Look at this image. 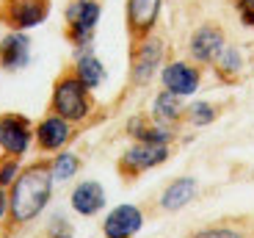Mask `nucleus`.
I'll return each mask as SVG.
<instances>
[{"label": "nucleus", "mask_w": 254, "mask_h": 238, "mask_svg": "<svg viewBox=\"0 0 254 238\" xmlns=\"http://www.w3.org/2000/svg\"><path fill=\"white\" fill-rule=\"evenodd\" d=\"M72 136H75V125L61 119L53 111L33 125V144L39 147V153H47V155H56L61 150H66Z\"/></svg>", "instance_id": "10"}, {"label": "nucleus", "mask_w": 254, "mask_h": 238, "mask_svg": "<svg viewBox=\"0 0 254 238\" xmlns=\"http://www.w3.org/2000/svg\"><path fill=\"white\" fill-rule=\"evenodd\" d=\"M183 108H185L183 97L160 89L158 94H155V100H152V119H155V122H160V125L174 128V125L183 119Z\"/></svg>", "instance_id": "18"}, {"label": "nucleus", "mask_w": 254, "mask_h": 238, "mask_svg": "<svg viewBox=\"0 0 254 238\" xmlns=\"http://www.w3.org/2000/svg\"><path fill=\"white\" fill-rule=\"evenodd\" d=\"M163 56H166V42L158 33L133 42V53H130V83L133 86H146L152 83L155 75L163 70Z\"/></svg>", "instance_id": "4"}, {"label": "nucleus", "mask_w": 254, "mask_h": 238, "mask_svg": "<svg viewBox=\"0 0 254 238\" xmlns=\"http://www.w3.org/2000/svg\"><path fill=\"white\" fill-rule=\"evenodd\" d=\"M72 75H75L89 91H94V89H100V86L105 83V75H108V72H105V64L100 61V56L89 47V50H77L75 53Z\"/></svg>", "instance_id": "16"}, {"label": "nucleus", "mask_w": 254, "mask_h": 238, "mask_svg": "<svg viewBox=\"0 0 254 238\" xmlns=\"http://www.w3.org/2000/svg\"><path fill=\"white\" fill-rule=\"evenodd\" d=\"M224 47H227V33L218 22H202L193 28L188 39V56L199 67H213V61L221 56Z\"/></svg>", "instance_id": "8"}, {"label": "nucleus", "mask_w": 254, "mask_h": 238, "mask_svg": "<svg viewBox=\"0 0 254 238\" xmlns=\"http://www.w3.org/2000/svg\"><path fill=\"white\" fill-rule=\"evenodd\" d=\"M102 17V3L100 0H69L64 8V28H66V39L77 50H89L94 42L97 25Z\"/></svg>", "instance_id": "3"}, {"label": "nucleus", "mask_w": 254, "mask_h": 238, "mask_svg": "<svg viewBox=\"0 0 254 238\" xmlns=\"http://www.w3.org/2000/svg\"><path fill=\"white\" fill-rule=\"evenodd\" d=\"M80 158H77L75 153H66V150H61V153L53 155L50 161V172H53V180L56 183H64V180H72L77 172H80Z\"/></svg>", "instance_id": "21"}, {"label": "nucleus", "mask_w": 254, "mask_h": 238, "mask_svg": "<svg viewBox=\"0 0 254 238\" xmlns=\"http://www.w3.org/2000/svg\"><path fill=\"white\" fill-rule=\"evenodd\" d=\"M218 119V108L207 100H193L183 108V122H188L190 128H207Z\"/></svg>", "instance_id": "20"}, {"label": "nucleus", "mask_w": 254, "mask_h": 238, "mask_svg": "<svg viewBox=\"0 0 254 238\" xmlns=\"http://www.w3.org/2000/svg\"><path fill=\"white\" fill-rule=\"evenodd\" d=\"M31 64V36L28 31H8L0 39V70L19 72Z\"/></svg>", "instance_id": "14"}, {"label": "nucleus", "mask_w": 254, "mask_h": 238, "mask_svg": "<svg viewBox=\"0 0 254 238\" xmlns=\"http://www.w3.org/2000/svg\"><path fill=\"white\" fill-rule=\"evenodd\" d=\"M50 17V0H0V22L8 31H31Z\"/></svg>", "instance_id": "6"}, {"label": "nucleus", "mask_w": 254, "mask_h": 238, "mask_svg": "<svg viewBox=\"0 0 254 238\" xmlns=\"http://www.w3.org/2000/svg\"><path fill=\"white\" fill-rule=\"evenodd\" d=\"M8 219V188L0 186V227L6 225Z\"/></svg>", "instance_id": "26"}, {"label": "nucleus", "mask_w": 254, "mask_h": 238, "mask_svg": "<svg viewBox=\"0 0 254 238\" xmlns=\"http://www.w3.org/2000/svg\"><path fill=\"white\" fill-rule=\"evenodd\" d=\"M127 133L133 136V142H149V144H172L174 128L155 122L152 116H133L127 122Z\"/></svg>", "instance_id": "17"}, {"label": "nucleus", "mask_w": 254, "mask_h": 238, "mask_svg": "<svg viewBox=\"0 0 254 238\" xmlns=\"http://www.w3.org/2000/svg\"><path fill=\"white\" fill-rule=\"evenodd\" d=\"M105 205H108V194H105L100 180H83L69 194V208L83 219H91V216L102 213Z\"/></svg>", "instance_id": "13"}, {"label": "nucleus", "mask_w": 254, "mask_h": 238, "mask_svg": "<svg viewBox=\"0 0 254 238\" xmlns=\"http://www.w3.org/2000/svg\"><path fill=\"white\" fill-rule=\"evenodd\" d=\"M50 111L58 114L61 119L72 125L86 122L94 111V100H91V91L77 80L72 72H64L61 78L53 86V97H50Z\"/></svg>", "instance_id": "2"}, {"label": "nucleus", "mask_w": 254, "mask_h": 238, "mask_svg": "<svg viewBox=\"0 0 254 238\" xmlns=\"http://www.w3.org/2000/svg\"><path fill=\"white\" fill-rule=\"evenodd\" d=\"M196 194H199V180L190 177V174H183V177H174V180L160 191L158 205L163 208L166 213H177L196 200Z\"/></svg>", "instance_id": "15"}, {"label": "nucleus", "mask_w": 254, "mask_h": 238, "mask_svg": "<svg viewBox=\"0 0 254 238\" xmlns=\"http://www.w3.org/2000/svg\"><path fill=\"white\" fill-rule=\"evenodd\" d=\"M190 238H246V233H241L238 227H229V225H213V227L193 233Z\"/></svg>", "instance_id": "24"}, {"label": "nucleus", "mask_w": 254, "mask_h": 238, "mask_svg": "<svg viewBox=\"0 0 254 238\" xmlns=\"http://www.w3.org/2000/svg\"><path fill=\"white\" fill-rule=\"evenodd\" d=\"M45 238H75V227L64 213H53L50 222H47Z\"/></svg>", "instance_id": "22"}, {"label": "nucleus", "mask_w": 254, "mask_h": 238, "mask_svg": "<svg viewBox=\"0 0 254 238\" xmlns=\"http://www.w3.org/2000/svg\"><path fill=\"white\" fill-rule=\"evenodd\" d=\"M172 144H149V142H133L119 155V174L125 180H135L149 169H158L169 161Z\"/></svg>", "instance_id": "5"}, {"label": "nucleus", "mask_w": 254, "mask_h": 238, "mask_svg": "<svg viewBox=\"0 0 254 238\" xmlns=\"http://www.w3.org/2000/svg\"><path fill=\"white\" fill-rule=\"evenodd\" d=\"M33 144V125L25 114L19 111H6L0 114V153L19 158L31 150Z\"/></svg>", "instance_id": "7"}, {"label": "nucleus", "mask_w": 254, "mask_h": 238, "mask_svg": "<svg viewBox=\"0 0 254 238\" xmlns=\"http://www.w3.org/2000/svg\"><path fill=\"white\" fill-rule=\"evenodd\" d=\"M158 78L166 91H172L177 97H190L202 86V67L193 64V61H185V58H177V61L163 64Z\"/></svg>", "instance_id": "9"}, {"label": "nucleus", "mask_w": 254, "mask_h": 238, "mask_svg": "<svg viewBox=\"0 0 254 238\" xmlns=\"http://www.w3.org/2000/svg\"><path fill=\"white\" fill-rule=\"evenodd\" d=\"M19 172H22L19 158H11V155H3V158H0V186L3 188H11V183L17 180Z\"/></svg>", "instance_id": "23"}, {"label": "nucleus", "mask_w": 254, "mask_h": 238, "mask_svg": "<svg viewBox=\"0 0 254 238\" xmlns=\"http://www.w3.org/2000/svg\"><path fill=\"white\" fill-rule=\"evenodd\" d=\"M160 8H163V0H127L125 19H127L130 42H138V39L155 33V25L160 19Z\"/></svg>", "instance_id": "12"}, {"label": "nucleus", "mask_w": 254, "mask_h": 238, "mask_svg": "<svg viewBox=\"0 0 254 238\" xmlns=\"http://www.w3.org/2000/svg\"><path fill=\"white\" fill-rule=\"evenodd\" d=\"M241 70H243V53L232 45L224 47L221 56L213 61V72H216L221 80H235V78L241 75Z\"/></svg>", "instance_id": "19"}, {"label": "nucleus", "mask_w": 254, "mask_h": 238, "mask_svg": "<svg viewBox=\"0 0 254 238\" xmlns=\"http://www.w3.org/2000/svg\"><path fill=\"white\" fill-rule=\"evenodd\" d=\"M53 191H56V180L50 172V161H33L22 166V172L8 188V219L3 225L6 233L36 222L50 205Z\"/></svg>", "instance_id": "1"}, {"label": "nucleus", "mask_w": 254, "mask_h": 238, "mask_svg": "<svg viewBox=\"0 0 254 238\" xmlns=\"http://www.w3.org/2000/svg\"><path fill=\"white\" fill-rule=\"evenodd\" d=\"M144 211L138 205L122 202V205L111 208L102 219V236L105 238H135L144 230Z\"/></svg>", "instance_id": "11"}, {"label": "nucleus", "mask_w": 254, "mask_h": 238, "mask_svg": "<svg viewBox=\"0 0 254 238\" xmlns=\"http://www.w3.org/2000/svg\"><path fill=\"white\" fill-rule=\"evenodd\" d=\"M235 11L243 25L254 28V0H235Z\"/></svg>", "instance_id": "25"}]
</instances>
